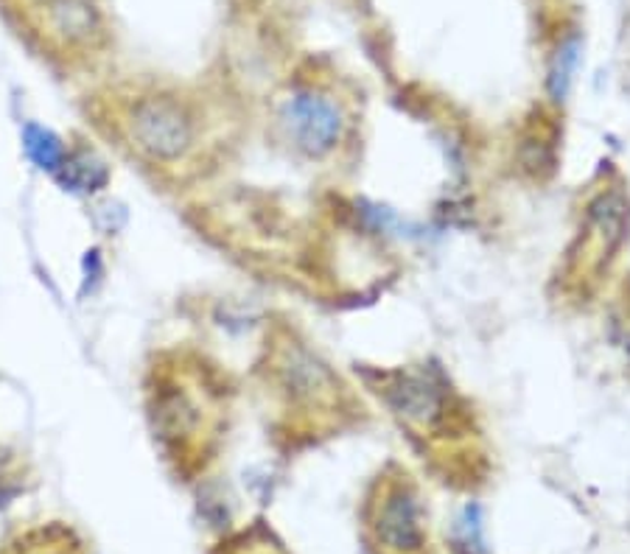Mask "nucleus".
<instances>
[{"label":"nucleus","instance_id":"nucleus-10","mask_svg":"<svg viewBox=\"0 0 630 554\" xmlns=\"http://www.w3.org/2000/svg\"><path fill=\"white\" fill-rule=\"evenodd\" d=\"M28 152L43 168H59L65 163L62 143L45 129H28Z\"/></svg>","mask_w":630,"mask_h":554},{"label":"nucleus","instance_id":"nucleus-4","mask_svg":"<svg viewBox=\"0 0 630 554\" xmlns=\"http://www.w3.org/2000/svg\"><path fill=\"white\" fill-rule=\"evenodd\" d=\"M280 127L298 152L319 160L337 149L345 121L331 98L314 90H298L280 107Z\"/></svg>","mask_w":630,"mask_h":554},{"label":"nucleus","instance_id":"nucleus-7","mask_svg":"<svg viewBox=\"0 0 630 554\" xmlns=\"http://www.w3.org/2000/svg\"><path fill=\"white\" fill-rule=\"evenodd\" d=\"M588 224L603 241V252H614L625 236V199L617 191L603 193L597 202L592 204L588 213Z\"/></svg>","mask_w":630,"mask_h":554},{"label":"nucleus","instance_id":"nucleus-6","mask_svg":"<svg viewBox=\"0 0 630 554\" xmlns=\"http://www.w3.org/2000/svg\"><path fill=\"white\" fill-rule=\"evenodd\" d=\"M384 398L395 414H401L404 421L415 426H434L443 417V396L423 376H412V373L395 376L384 387Z\"/></svg>","mask_w":630,"mask_h":554},{"label":"nucleus","instance_id":"nucleus-2","mask_svg":"<svg viewBox=\"0 0 630 554\" xmlns=\"http://www.w3.org/2000/svg\"><path fill=\"white\" fill-rule=\"evenodd\" d=\"M20 17L54 57L84 59L107 43L98 0H23Z\"/></svg>","mask_w":630,"mask_h":554},{"label":"nucleus","instance_id":"nucleus-1","mask_svg":"<svg viewBox=\"0 0 630 554\" xmlns=\"http://www.w3.org/2000/svg\"><path fill=\"white\" fill-rule=\"evenodd\" d=\"M96 127L135 163L160 172L185 166L199 146V118L172 90H118L93 109Z\"/></svg>","mask_w":630,"mask_h":554},{"label":"nucleus","instance_id":"nucleus-5","mask_svg":"<svg viewBox=\"0 0 630 554\" xmlns=\"http://www.w3.org/2000/svg\"><path fill=\"white\" fill-rule=\"evenodd\" d=\"M269 364H272L269 369H272L280 392L298 406H319L323 401L337 396V381H334L331 369L294 339L275 344Z\"/></svg>","mask_w":630,"mask_h":554},{"label":"nucleus","instance_id":"nucleus-8","mask_svg":"<svg viewBox=\"0 0 630 554\" xmlns=\"http://www.w3.org/2000/svg\"><path fill=\"white\" fill-rule=\"evenodd\" d=\"M578 64H580V37L578 34H572V37H567L558 45V51H555V57H552V64H549L547 90H549V96H552V102H567Z\"/></svg>","mask_w":630,"mask_h":554},{"label":"nucleus","instance_id":"nucleus-3","mask_svg":"<svg viewBox=\"0 0 630 554\" xmlns=\"http://www.w3.org/2000/svg\"><path fill=\"white\" fill-rule=\"evenodd\" d=\"M370 532L384 554H423L427 527L412 484L404 479L384 484L370 510Z\"/></svg>","mask_w":630,"mask_h":554},{"label":"nucleus","instance_id":"nucleus-11","mask_svg":"<svg viewBox=\"0 0 630 554\" xmlns=\"http://www.w3.org/2000/svg\"><path fill=\"white\" fill-rule=\"evenodd\" d=\"M459 532H463L465 549H471L474 554H485V538H482V510L477 504L465 507L463 521H459Z\"/></svg>","mask_w":630,"mask_h":554},{"label":"nucleus","instance_id":"nucleus-9","mask_svg":"<svg viewBox=\"0 0 630 554\" xmlns=\"http://www.w3.org/2000/svg\"><path fill=\"white\" fill-rule=\"evenodd\" d=\"M18 554H82V549L70 541V535H65V532H54V529L45 532V529H39L34 535H28L26 541H20Z\"/></svg>","mask_w":630,"mask_h":554}]
</instances>
